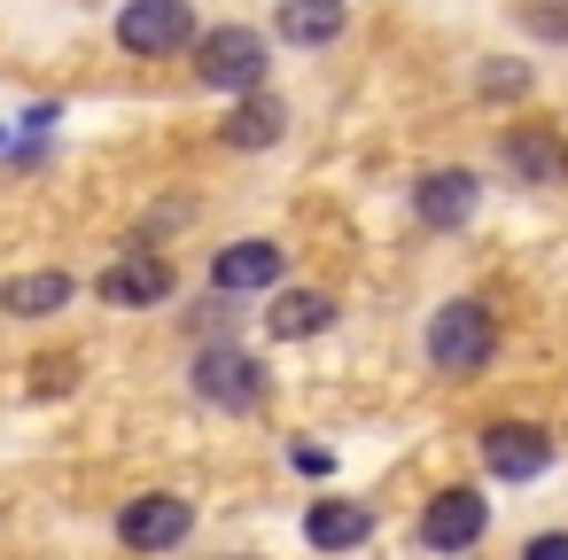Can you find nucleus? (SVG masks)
<instances>
[{
    "label": "nucleus",
    "mask_w": 568,
    "mask_h": 560,
    "mask_svg": "<svg viewBox=\"0 0 568 560\" xmlns=\"http://www.w3.org/2000/svg\"><path fill=\"white\" fill-rule=\"evenodd\" d=\"M265 32L257 24H211V32H195V79L203 86H219V94H250V86H265Z\"/></svg>",
    "instance_id": "nucleus-1"
},
{
    "label": "nucleus",
    "mask_w": 568,
    "mask_h": 560,
    "mask_svg": "<svg viewBox=\"0 0 568 560\" xmlns=\"http://www.w3.org/2000/svg\"><path fill=\"white\" fill-rule=\"evenodd\" d=\"M490 350H498V319L475 296H459L428 319V366L436 374H475V366H490Z\"/></svg>",
    "instance_id": "nucleus-2"
},
{
    "label": "nucleus",
    "mask_w": 568,
    "mask_h": 560,
    "mask_svg": "<svg viewBox=\"0 0 568 560\" xmlns=\"http://www.w3.org/2000/svg\"><path fill=\"white\" fill-rule=\"evenodd\" d=\"M195 397L203 405H219V413H250L257 397H265V366L242 350V343H211V350H195Z\"/></svg>",
    "instance_id": "nucleus-3"
},
{
    "label": "nucleus",
    "mask_w": 568,
    "mask_h": 560,
    "mask_svg": "<svg viewBox=\"0 0 568 560\" xmlns=\"http://www.w3.org/2000/svg\"><path fill=\"white\" fill-rule=\"evenodd\" d=\"M187 40H195L187 0H125L118 9V48L125 55H180Z\"/></svg>",
    "instance_id": "nucleus-4"
},
{
    "label": "nucleus",
    "mask_w": 568,
    "mask_h": 560,
    "mask_svg": "<svg viewBox=\"0 0 568 560\" xmlns=\"http://www.w3.org/2000/svg\"><path fill=\"white\" fill-rule=\"evenodd\" d=\"M475 451H483V467H490L498 482H537V475L552 467V436H545L537 420H490V428L475 436Z\"/></svg>",
    "instance_id": "nucleus-5"
},
{
    "label": "nucleus",
    "mask_w": 568,
    "mask_h": 560,
    "mask_svg": "<svg viewBox=\"0 0 568 560\" xmlns=\"http://www.w3.org/2000/svg\"><path fill=\"white\" fill-rule=\"evenodd\" d=\"M483 529H490V498L467 490V482H452L420 506V544L428 552H467V544H483Z\"/></svg>",
    "instance_id": "nucleus-6"
},
{
    "label": "nucleus",
    "mask_w": 568,
    "mask_h": 560,
    "mask_svg": "<svg viewBox=\"0 0 568 560\" xmlns=\"http://www.w3.org/2000/svg\"><path fill=\"white\" fill-rule=\"evenodd\" d=\"M498 156H506V172H514L521 187H568V141H560L552 125H537V118L506 125Z\"/></svg>",
    "instance_id": "nucleus-7"
},
{
    "label": "nucleus",
    "mask_w": 568,
    "mask_h": 560,
    "mask_svg": "<svg viewBox=\"0 0 568 560\" xmlns=\"http://www.w3.org/2000/svg\"><path fill=\"white\" fill-rule=\"evenodd\" d=\"M187 529H195V506L172 498V490H149V498H133V506L118 513V544H133V552H164V544H180Z\"/></svg>",
    "instance_id": "nucleus-8"
},
{
    "label": "nucleus",
    "mask_w": 568,
    "mask_h": 560,
    "mask_svg": "<svg viewBox=\"0 0 568 560\" xmlns=\"http://www.w3.org/2000/svg\"><path fill=\"white\" fill-rule=\"evenodd\" d=\"M172 296V265L156 257V250H125L110 273H102V304H118V312H149V304H164Z\"/></svg>",
    "instance_id": "nucleus-9"
},
{
    "label": "nucleus",
    "mask_w": 568,
    "mask_h": 560,
    "mask_svg": "<svg viewBox=\"0 0 568 560\" xmlns=\"http://www.w3.org/2000/svg\"><path fill=\"white\" fill-rule=\"evenodd\" d=\"M281 281V242H226L211 257V288L219 296H250V288H273Z\"/></svg>",
    "instance_id": "nucleus-10"
},
{
    "label": "nucleus",
    "mask_w": 568,
    "mask_h": 560,
    "mask_svg": "<svg viewBox=\"0 0 568 560\" xmlns=\"http://www.w3.org/2000/svg\"><path fill=\"white\" fill-rule=\"evenodd\" d=\"M475 172H428L420 180V195H413V211H420V226H436V234H452V226H467L475 218Z\"/></svg>",
    "instance_id": "nucleus-11"
},
{
    "label": "nucleus",
    "mask_w": 568,
    "mask_h": 560,
    "mask_svg": "<svg viewBox=\"0 0 568 560\" xmlns=\"http://www.w3.org/2000/svg\"><path fill=\"white\" fill-rule=\"evenodd\" d=\"M226 149H273L281 133H288V110L265 94V86H250V94H234V110H226Z\"/></svg>",
    "instance_id": "nucleus-12"
},
{
    "label": "nucleus",
    "mask_w": 568,
    "mask_h": 560,
    "mask_svg": "<svg viewBox=\"0 0 568 560\" xmlns=\"http://www.w3.org/2000/svg\"><path fill=\"white\" fill-rule=\"evenodd\" d=\"M343 24H351L343 0H281V17H273V32L288 48H327V40H343Z\"/></svg>",
    "instance_id": "nucleus-13"
},
{
    "label": "nucleus",
    "mask_w": 568,
    "mask_h": 560,
    "mask_svg": "<svg viewBox=\"0 0 568 560\" xmlns=\"http://www.w3.org/2000/svg\"><path fill=\"white\" fill-rule=\"evenodd\" d=\"M304 537H312L320 552H343V544H366V537H374V513H366V498H320V506L304 513Z\"/></svg>",
    "instance_id": "nucleus-14"
},
{
    "label": "nucleus",
    "mask_w": 568,
    "mask_h": 560,
    "mask_svg": "<svg viewBox=\"0 0 568 560\" xmlns=\"http://www.w3.org/2000/svg\"><path fill=\"white\" fill-rule=\"evenodd\" d=\"M71 273H17V281H0V312H9V319H48V312H63L71 304Z\"/></svg>",
    "instance_id": "nucleus-15"
},
{
    "label": "nucleus",
    "mask_w": 568,
    "mask_h": 560,
    "mask_svg": "<svg viewBox=\"0 0 568 560\" xmlns=\"http://www.w3.org/2000/svg\"><path fill=\"white\" fill-rule=\"evenodd\" d=\"M327 319H335V296H327V288H281V296H273V312H265V335L304 343V335H320Z\"/></svg>",
    "instance_id": "nucleus-16"
},
{
    "label": "nucleus",
    "mask_w": 568,
    "mask_h": 560,
    "mask_svg": "<svg viewBox=\"0 0 568 560\" xmlns=\"http://www.w3.org/2000/svg\"><path fill=\"white\" fill-rule=\"evenodd\" d=\"M288 459H296V467H304V475H327V467H335V459H327V451H320V444H296V451H288Z\"/></svg>",
    "instance_id": "nucleus-17"
},
{
    "label": "nucleus",
    "mask_w": 568,
    "mask_h": 560,
    "mask_svg": "<svg viewBox=\"0 0 568 560\" xmlns=\"http://www.w3.org/2000/svg\"><path fill=\"white\" fill-rule=\"evenodd\" d=\"M483 94H521V71H483Z\"/></svg>",
    "instance_id": "nucleus-18"
},
{
    "label": "nucleus",
    "mask_w": 568,
    "mask_h": 560,
    "mask_svg": "<svg viewBox=\"0 0 568 560\" xmlns=\"http://www.w3.org/2000/svg\"><path fill=\"white\" fill-rule=\"evenodd\" d=\"M529 560H568V537H529Z\"/></svg>",
    "instance_id": "nucleus-19"
},
{
    "label": "nucleus",
    "mask_w": 568,
    "mask_h": 560,
    "mask_svg": "<svg viewBox=\"0 0 568 560\" xmlns=\"http://www.w3.org/2000/svg\"><path fill=\"white\" fill-rule=\"evenodd\" d=\"M0 141H9V133H0Z\"/></svg>",
    "instance_id": "nucleus-20"
}]
</instances>
